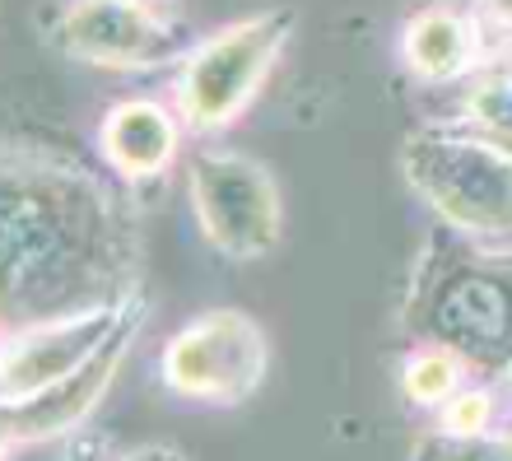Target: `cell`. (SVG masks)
<instances>
[{
    "label": "cell",
    "instance_id": "15",
    "mask_svg": "<svg viewBox=\"0 0 512 461\" xmlns=\"http://www.w3.org/2000/svg\"><path fill=\"white\" fill-rule=\"evenodd\" d=\"M410 461H512V429H489L475 438H452L433 429L415 438Z\"/></svg>",
    "mask_w": 512,
    "mask_h": 461
},
{
    "label": "cell",
    "instance_id": "2",
    "mask_svg": "<svg viewBox=\"0 0 512 461\" xmlns=\"http://www.w3.org/2000/svg\"><path fill=\"white\" fill-rule=\"evenodd\" d=\"M401 331L443 345L475 382L512 378V247L433 233L401 289Z\"/></svg>",
    "mask_w": 512,
    "mask_h": 461
},
{
    "label": "cell",
    "instance_id": "7",
    "mask_svg": "<svg viewBox=\"0 0 512 461\" xmlns=\"http://www.w3.org/2000/svg\"><path fill=\"white\" fill-rule=\"evenodd\" d=\"M52 38L66 56L117 75L159 70L187 56V38L173 24V14L131 0H70Z\"/></svg>",
    "mask_w": 512,
    "mask_h": 461
},
{
    "label": "cell",
    "instance_id": "13",
    "mask_svg": "<svg viewBox=\"0 0 512 461\" xmlns=\"http://www.w3.org/2000/svg\"><path fill=\"white\" fill-rule=\"evenodd\" d=\"M457 122L489 140H499L503 150H512V80L508 75L485 70V75L475 80V89L466 94V103H461Z\"/></svg>",
    "mask_w": 512,
    "mask_h": 461
},
{
    "label": "cell",
    "instance_id": "20",
    "mask_svg": "<svg viewBox=\"0 0 512 461\" xmlns=\"http://www.w3.org/2000/svg\"><path fill=\"white\" fill-rule=\"evenodd\" d=\"M489 70H499V75H508V80H512V42H503L499 52H494V61H489Z\"/></svg>",
    "mask_w": 512,
    "mask_h": 461
},
{
    "label": "cell",
    "instance_id": "5",
    "mask_svg": "<svg viewBox=\"0 0 512 461\" xmlns=\"http://www.w3.org/2000/svg\"><path fill=\"white\" fill-rule=\"evenodd\" d=\"M187 196L201 238L224 261H261L284 243L280 182L261 159L201 150L187 159Z\"/></svg>",
    "mask_w": 512,
    "mask_h": 461
},
{
    "label": "cell",
    "instance_id": "14",
    "mask_svg": "<svg viewBox=\"0 0 512 461\" xmlns=\"http://www.w3.org/2000/svg\"><path fill=\"white\" fill-rule=\"evenodd\" d=\"M433 429L452 438H475L499 429V396H494V382H466L452 401L433 410Z\"/></svg>",
    "mask_w": 512,
    "mask_h": 461
},
{
    "label": "cell",
    "instance_id": "3",
    "mask_svg": "<svg viewBox=\"0 0 512 461\" xmlns=\"http://www.w3.org/2000/svg\"><path fill=\"white\" fill-rule=\"evenodd\" d=\"M401 177L443 229L499 243L512 233V150L461 122L410 131L401 145Z\"/></svg>",
    "mask_w": 512,
    "mask_h": 461
},
{
    "label": "cell",
    "instance_id": "4",
    "mask_svg": "<svg viewBox=\"0 0 512 461\" xmlns=\"http://www.w3.org/2000/svg\"><path fill=\"white\" fill-rule=\"evenodd\" d=\"M298 14L284 5L256 10L247 19L215 28L210 38L191 42L173 75V108L187 131L219 136L256 103L275 61L294 38Z\"/></svg>",
    "mask_w": 512,
    "mask_h": 461
},
{
    "label": "cell",
    "instance_id": "10",
    "mask_svg": "<svg viewBox=\"0 0 512 461\" xmlns=\"http://www.w3.org/2000/svg\"><path fill=\"white\" fill-rule=\"evenodd\" d=\"M396 56L419 84H452L475 75L489 61V33L480 14L466 5L429 0L415 14H405Z\"/></svg>",
    "mask_w": 512,
    "mask_h": 461
},
{
    "label": "cell",
    "instance_id": "19",
    "mask_svg": "<svg viewBox=\"0 0 512 461\" xmlns=\"http://www.w3.org/2000/svg\"><path fill=\"white\" fill-rule=\"evenodd\" d=\"M14 448H19V434H14V415H10V406L0 401V461L10 457Z\"/></svg>",
    "mask_w": 512,
    "mask_h": 461
},
{
    "label": "cell",
    "instance_id": "12",
    "mask_svg": "<svg viewBox=\"0 0 512 461\" xmlns=\"http://www.w3.org/2000/svg\"><path fill=\"white\" fill-rule=\"evenodd\" d=\"M466 382H471V368L461 364L457 354L443 350V345H419V340H415V350L401 359V373H396L401 396L415 410H429V415L443 401H452Z\"/></svg>",
    "mask_w": 512,
    "mask_h": 461
},
{
    "label": "cell",
    "instance_id": "1",
    "mask_svg": "<svg viewBox=\"0 0 512 461\" xmlns=\"http://www.w3.org/2000/svg\"><path fill=\"white\" fill-rule=\"evenodd\" d=\"M140 294V229L112 177L0 136V331Z\"/></svg>",
    "mask_w": 512,
    "mask_h": 461
},
{
    "label": "cell",
    "instance_id": "16",
    "mask_svg": "<svg viewBox=\"0 0 512 461\" xmlns=\"http://www.w3.org/2000/svg\"><path fill=\"white\" fill-rule=\"evenodd\" d=\"M471 10L480 14V24H485L489 38H499V47L512 42V0H475Z\"/></svg>",
    "mask_w": 512,
    "mask_h": 461
},
{
    "label": "cell",
    "instance_id": "9",
    "mask_svg": "<svg viewBox=\"0 0 512 461\" xmlns=\"http://www.w3.org/2000/svg\"><path fill=\"white\" fill-rule=\"evenodd\" d=\"M145 317H149V303L135 299V308L126 312V322L117 326V336H112L108 345L89 359V364H80L70 378H61L56 387H47V392L28 396V401H19V406H10L19 448L61 443V438H70L98 406H103V396L112 392V382H117V373H122L126 354H131V345H135V336H140Z\"/></svg>",
    "mask_w": 512,
    "mask_h": 461
},
{
    "label": "cell",
    "instance_id": "21",
    "mask_svg": "<svg viewBox=\"0 0 512 461\" xmlns=\"http://www.w3.org/2000/svg\"><path fill=\"white\" fill-rule=\"evenodd\" d=\"M131 5H149V10H168V0H131Z\"/></svg>",
    "mask_w": 512,
    "mask_h": 461
},
{
    "label": "cell",
    "instance_id": "11",
    "mask_svg": "<svg viewBox=\"0 0 512 461\" xmlns=\"http://www.w3.org/2000/svg\"><path fill=\"white\" fill-rule=\"evenodd\" d=\"M182 117L159 98H122L98 122V154L126 187L159 182L182 154Z\"/></svg>",
    "mask_w": 512,
    "mask_h": 461
},
{
    "label": "cell",
    "instance_id": "6",
    "mask_svg": "<svg viewBox=\"0 0 512 461\" xmlns=\"http://www.w3.org/2000/svg\"><path fill=\"white\" fill-rule=\"evenodd\" d=\"M270 340L243 308H210L177 326L159 354V382L191 406H243L266 382Z\"/></svg>",
    "mask_w": 512,
    "mask_h": 461
},
{
    "label": "cell",
    "instance_id": "22",
    "mask_svg": "<svg viewBox=\"0 0 512 461\" xmlns=\"http://www.w3.org/2000/svg\"><path fill=\"white\" fill-rule=\"evenodd\" d=\"M0 340H5V331H0Z\"/></svg>",
    "mask_w": 512,
    "mask_h": 461
},
{
    "label": "cell",
    "instance_id": "8",
    "mask_svg": "<svg viewBox=\"0 0 512 461\" xmlns=\"http://www.w3.org/2000/svg\"><path fill=\"white\" fill-rule=\"evenodd\" d=\"M135 299L140 294H131L122 303H94V308L66 312V317H52V322L10 331L0 340V401L19 406L28 396H38L47 387H56L61 378H70L80 364H89L117 336V326L126 322Z\"/></svg>",
    "mask_w": 512,
    "mask_h": 461
},
{
    "label": "cell",
    "instance_id": "17",
    "mask_svg": "<svg viewBox=\"0 0 512 461\" xmlns=\"http://www.w3.org/2000/svg\"><path fill=\"white\" fill-rule=\"evenodd\" d=\"M117 461H187V457L177 448H168V443H140V448L117 452Z\"/></svg>",
    "mask_w": 512,
    "mask_h": 461
},
{
    "label": "cell",
    "instance_id": "18",
    "mask_svg": "<svg viewBox=\"0 0 512 461\" xmlns=\"http://www.w3.org/2000/svg\"><path fill=\"white\" fill-rule=\"evenodd\" d=\"M56 461H117V452H103V443H75Z\"/></svg>",
    "mask_w": 512,
    "mask_h": 461
}]
</instances>
